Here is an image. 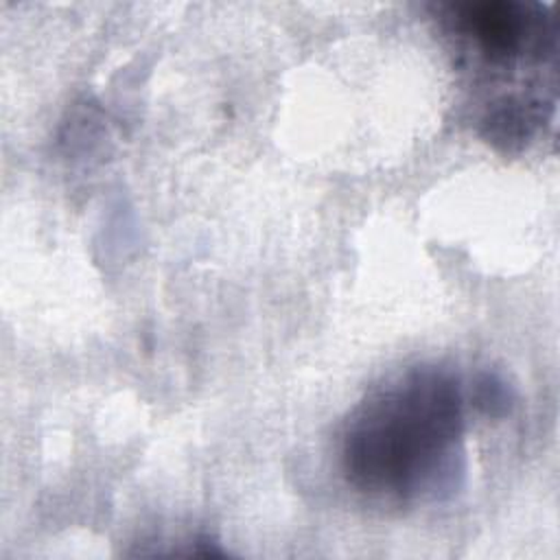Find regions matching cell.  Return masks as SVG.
Wrapping results in <instances>:
<instances>
[{"label":"cell","instance_id":"obj_3","mask_svg":"<svg viewBox=\"0 0 560 560\" xmlns=\"http://www.w3.org/2000/svg\"><path fill=\"white\" fill-rule=\"evenodd\" d=\"M479 405H486L488 413H494V407H508V394L503 383H497L490 378L486 385H481Z\"/></svg>","mask_w":560,"mask_h":560},{"label":"cell","instance_id":"obj_1","mask_svg":"<svg viewBox=\"0 0 560 560\" xmlns=\"http://www.w3.org/2000/svg\"><path fill=\"white\" fill-rule=\"evenodd\" d=\"M464 394L440 365L407 368L372 387L341 433V468L372 497L411 501L455 490L464 472Z\"/></svg>","mask_w":560,"mask_h":560},{"label":"cell","instance_id":"obj_2","mask_svg":"<svg viewBox=\"0 0 560 560\" xmlns=\"http://www.w3.org/2000/svg\"><path fill=\"white\" fill-rule=\"evenodd\" d=\"M457 24L490 59H508L523 48L532 18L514 2H472L455 7Z\"/></svg>","mask_w":560,"mask_h":560}]
</instances>
